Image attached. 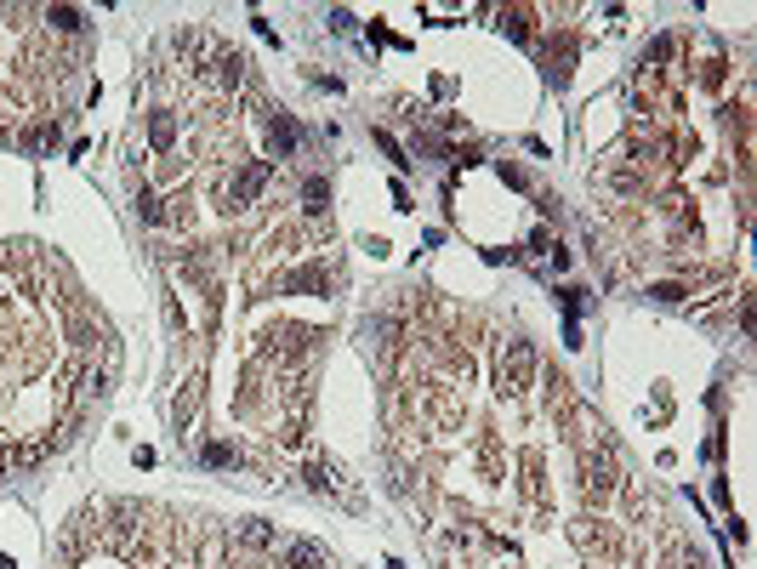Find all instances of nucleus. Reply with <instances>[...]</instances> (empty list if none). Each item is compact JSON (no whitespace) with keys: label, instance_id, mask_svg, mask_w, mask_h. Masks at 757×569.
I'll return each mask as SVG.
<instances>
[{"label":"nucleus","instance_id":"obj_12","mask_svg":"<svg viewBox=\"0 0 757 569\" xmlns=\"http://www.w3.org/2000/svg\"><path fill=\"white\" fill-rule=\"evenodd\" d=\"M211 74H216V86H240V80H245V57H240V52H234V57L216 52V57H211Z\"/></svg>","mask_w":757,"mask_h":569},{"label":"nucleus","instance_id":"obj_6","mask_svg":"<svg viewBox=\"0 0 757 569\" xmlns=\"http://www.w3.org/2000/svg\"><path fill=\"white\" fill-rule=\"evenodd\" d=\"M234 541L251 547V552H268V547H280V535H273L268 518H240V524H234Z\"/></svg>","mask_w":757,"mask_h":569},{"label":"nucleus","instance_id":"obj_14","mask_svg":"<svg viewBox=\"0 0 757 569\" xmlns=\"http://www.w3.org/2000/svg\"><path fill=\"white\" fill-rule=\"evenodd\" d=\"M324 285H331V273H324V268H297V273H285V280H280V290H324Z\"/></svg>","mask_w":757,"mask_h":569},{"label":"nucleus","instance_id":"obj_3","mask_svg":"<svg viewBox=\"0 0 757 569\" xmlns=\"http://www.w3.org/2000/svg\"><path fill=\"white\" fill-rule=\"evenodd\" d=\"M268 177H273V165L268 160H245L234 177H228V205H251V199L268 188Z\"/></svg>","mask_w":757,"mask_h":569},{"label":"nucleus","instance_id":"obj_18","mask_svg":"<svg viewBox=\"0 0 757 569\" xmlns=\"http://www.w3.org/2000/svg\"><path fill=\"white\" fill-rule=\"evenodd\" d=\"M501 29H507L513 40H530V23H524V12H507V18H501Z\"/></svg>","mask_w":757,"mask_h":569},{"label":"nucleus","instance_id":"obj_20","mask_svg":"<svg viewBox=\"0 0 757 569\" xmlns=\"http://www.w3.org/2000/svg\"><path fill=\"white\" fill-rule=\"evenodd\" d=\"M376 148H382V154H388V160H393V165H410V160H405V154H399V143H393V137H388V131H376Z\"/></svg>","mask_w":757,"mask_h":569},{"label":"nucleus","instance_id":"obj_7","mask_svg":"<svg viewBox=\"0 0 757 569\" xmlns=\"http://www.w3.org/2000/svg\"><path fill=\"white\" fill-rule=\"evenodd\" d=\"M40 456H46V444H0V479H6V473L40 467Z\"/></svg>","mask_w":757,"mask_h":569},{"label":"nucleus","instance_id":"obj_4","mask_svg":"<svg viewBox=\"0 0 757 569\" xmlns=\"http://www.w3.org/2000/svg\"><path fill=\"white\" fill-rule=\"evenodd\" d=\"M280 569H331V552L307 535H290V541H280Z\"/></svg>","mask_w":757,"mask_h":569},{"label":"nucleus","instance_id":"obj_11","mask_svg":"<svg viewBox=\"0 0 757 569\" xmlns=\"http://www.w3.org/2000/svg\"><path fill=\"white\" fill-rule=\"evenodd\" d=\"M194 410H199V376H189V381H182V393H177V405H172V416H177V427H182V439H189Z\"/></svg>","mask_w":757,"mask_h":569},{"label":"nucleus","instance_id":"obj_5","mask_svg":"<svg viewBox=\"0 0 757 569\" xmlns=\"http://www.w3.org/2000/svg\"><path fill=\"white\" fill-rule=\"evenodd\" d=\"M108 518H114V524H108L114 547H131L137 530H143V506H137V501H114V506H108Z\"/></svg>","mask_w":757,"mask_h":569},{"label":"nucleus","instance_id":"obj_9","mask_svg":"<svg viewBox=\"0 0 757 569\" xmlns=\"http://www.w3.org/2000/svg\"><path fill=\"white\" fill-rule=\"evenodd\" d=\"M359 336H365V347H376V353H388L393 342H399V319H388V314H370L365 325H359Z\"/></svg>","mask_w":757,"mask_h":569},{"label":"nucleus","instance_id":"obj_19","mask_svg":"<svg viewBox=\"0 0 757 569\" xmlns=\"http://www.w3.org/2000/svg\"><path fill=\"white\" fill-rule=\"evenodd\" d=\"M667 57H672V35H655L649 40V63H667Z\"/></svg>","mask_w":757,"mask_h":569},{"label":"nucleus","instance_id":"obj_10","mask_svg":"<svg viewBox=\"0 0 757 569\" xmlns=\"http://www.w3.org/2000/svg\"><path fill=\"white\" fill-rule=\"evenodd\" d=\"M148 148L154 154H172L177 148V120L172 114H148Z\"/></svg>","mask_w":757,"mask_h":569},{"label":"nucleus","instance_id":"obj_17","mask_svg":"<svg viewBox=\"0 0 757 569\" xmlns=\"http://www.w3.org/2000/svg\"><path fill=\"white\" fill-rule=\"evenodd\" d=\"M137 217L154 228V222H165V205H160V199H154L148 188H137Z\"/></svg>","mask_w":757,"mask_h":569},{"label":"nucleus","instance_id":"obj_13","mask_svg":"<svg viewBox=\"0 0 757 569\" xmlns=\"http://www.w3.org/2000/svg\"><path fill=\"white\" fill-rule=\"evenodd\" d=\"M324 205H331V182H324V177H307V182H302V211H307V217H319Z\"/></svg>","mask_w":757,"mask_h":569},{"label":"nucleus","instance_id":"obj_1","mask_svg":"<svg viewBox=\"0 0 757 569\" xmlns=\"http://www.w3.org/2000/svg\"><path fill=\"white\" fill-rule=\"evenodd\" d=\"M496 376H501V388H507V393L530 388V376H535V347L524 342V336H513V342L501 347V364H496Z\"/></svg>","mask_w":757,"mask_h":569},{"label":"nucleus","instance_id":"obj_15","mask_svg":"<svg viewBox=\"0 0 757 569\" xmlns=\"http://www.w3.org/2000/svg\"><path fill=\"white\" fill-rule=\"evenodd\" d=\"M46 23H52L57 35H80V29H86V18L74 6H46Z\"/></svg>","mask_w":757,"mask_h":569},{"label":"nucleus","instance_id":"obj_2","mask_svg":"<svg viewBox=\"0 0 757 569\" xmlns=\"http://www.w3.org/2000/svg\"><path fill=\"white\" fill-rule=\"evenodd\" d=\"M581 479H586V496H593V501H610L615 490H621V473H615L610 450H586L581 456Z\"/></svg>","mask_w":757,"mask_h":569},{"label":"nucleus","instance_id":"obj_16","mask_svg":"<svg viewBox=\"0 0 757 569\" xmlns=\"http://www.w3.org/2000/svg\"><path fill=\"white\" fill-rule=\"evenodd\" d=\"M199 461H206V467H240L245 456L234 450V444H206V450H199Z\"/></svg>","mask_w":757,"mask_h":569},{"label":"nucleus","instance_id":"obj_8","mask_svg":"<svg viewBox=\"0 0 757 569\" xmlns=\"http://www.w3.org/2000/svg\"><path fill=\"white\" fill-rule=\"evenodd\" d=\"M297 143H302L297 120H290V114H280V120L268 126V154H273V160H290V154H297Z\"/></svg>","mask_w":757,"mask_h":569}]
</instances>
